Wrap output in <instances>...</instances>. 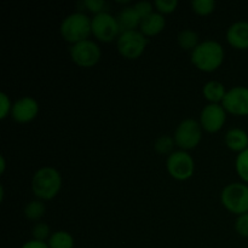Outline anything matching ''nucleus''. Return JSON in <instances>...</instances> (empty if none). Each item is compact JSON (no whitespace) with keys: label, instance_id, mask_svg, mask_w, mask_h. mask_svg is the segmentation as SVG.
<instances>
[{"label":"nucleus","instance_id":"f257e3e1","mask_svg":"<svg viewBox=\"0 0 248 248\" xmlns=\"http://www.w3.org/2000/svg\"><path fill=\"white\" fill-rule=\"evenodd\" d=\"M224 61V48L217 40H203L191 51V62L203 72H213Z\"/></svg>","mask_w":248,"mask_h":248},{"label":"nucleus","instance_id":"f03ea898","mask_svg":"<svg viewBox=\"0 0 248 248\" xmlns=\"http://www.w3.org/2000/svg\"><path fill=\"white\" fill-rule=\"evenodd\" d=\"M62 188V177L55 167L45 166L39 169L31 179V189L40 200H51Z\"/></svg>","mask_w":248,"mask_h":248},{"label":"nucleus","instance_id":"7ed1b4c3","mask_svg":"<svg viewBox=\"0 0 248 248\" xmlns=\"http://www.w3.org/2000/svg\"><path fill=\"white\" fill-rule=\"evenodd\" d=\"M60 31L65 41L77 44L89 38L90 33H92L91 19L81 11L73 12L63 19Z\"/></svg>","mask_w":248,"mask_h":248},{"label":"nucleus","instance_id":"20e7f679","mask_svg":"<svg viewBox=\"0 0 248 248\" xmlns=\"http://www.w3.org/2000/svg\"><path fill=\"white\" fill-rule=\"evenodd\" d=\"M220 201L229 212L237 216L248 213V186L239 182L228 184L222 190Z\"/></svg>","mask_w":248,"mask_h":248},{"label":"nucleus","instance_id":"39448f33","mask_svg":"<svg viewBox=\"0 0 248 248\" xmlns=\"http://www.w3.org/2000/svg\"><path fill=\"white\" fill-rule=\"evenodd\" d=\"M147 44L148 40L144 34L136 29L124 31L116 40L118 51L121 56L128 58V60H135V58L140 57L144 52Z\"/></svg>","mask_w":248,"mask_h":248},{"label":"nucleus","instance_id":"423d86ee","mask_svg":"<svg viewBox=\"0 0 248 248\" xmlns=\"http://www.w3.org/2000/svg\"><path fill=\"white\" fill-rule=\"evenodd\" d=\"M174 142L181 150L194 149L202 138V127L195 119H184L174 132Z\"/></svg>","mask_w":248,"mask_h":248},{"label":"nucleus","instance_id":"0eeeda50","mask_svg":"<svg viewBox=\"0 0 248 248\" xmlns=\"http://www.w3.org/2000/svg\"><path fill=\"white\" fill-rule=\"evenodd\" d=\"M69 53L73 62L79 67L84 68L93 67L99 62L102 56L101 47L98 46V44L90 39H85L79 43L73 44L70 46Z\"/></svg>","mask_w":248,"mask_h":248},{"label":"nucleus","instance_id":"6e6552de","mask_svg":"<svg viewBox=\"0 0 248 248\" xmlns=\"http://www.w3.org/2000/svg\"><path fill=\"white\" fill-rule=\"evenodd\" d=\"M91 29L92 34L104 43H110L121 34L116 17L107 11L99 12L92 17Z\"/></svg>","mask_w":248,"mask_h":248},{"label":"nucleus","instance_id":"1a4fd4ad","mask_svg":"<svg viewBox=\"0 0 248 248\" xmlns=\"http://www.w3.org/2000/svg\"><path fill=\"white\" fill-rule=\"evenodd\" d=\"M166 167L171 177L178 181L190 178L195 171V162L193 156L186 150H176L169 155Z\"/></svg>","mask_w":248,"mask_h":248},{"label":"nucleus","instance_id":"9d476101","mask_svg":"<svg viewBox=\"0 0 248 248\" xmlns=\"http://www.w3.org/2000/svg\"><path fill=\"white\" fill-rule=\"evenodd\" d=\"M222 106L234 115H248V87L235 86L228 90L222 101Z\"/></svg>","mask_w":248,"mask_h":248},{"label":"nucleus","instance_id":"9b49d317","mask_svg":"<svg viewBox=\"0 0 248 248\" xmlns=\"http://www.w3.org/2000/svg\"><path fill=\"white\" fill-rule=\"evenodd\" d=\"M227 120V110L219 103H210L203 107L200 114L201 127L207 132H217Z\"/></svg>","mask_w":248,"mask_h":248},{"label":"nucleus","instance_id":"f8f14e48","mask_svg":"<svg viewBox=\"0 0 248 248\" xmlns=\"http://www.w3.org/2000/svg\"><path fill=\"white\" fill-rule=\"evenodd\" d=\"M39 113V103L33 97H22L12 104L11 116L17 123H29Z\"/></svg>","mask_w":248,"mask_h":248},{"label":"nucleus","instance_id":"ddd939ff","mask_svg":"<svg viewBox=\"0 0 248 248\" xmlns=\"http://www.w3.org/2000/svg\"><path fill=\"white\" fill-rule=\"evenodd\" d=\"M227 40L235 48L239 50L248 48V22H234L227 31Z\"/></svg>","mask_w":248,"mask_h":248},{"label":"nucleus","instance_id":"4468645a","mask_svg":"<svg viewBox=\"0 0 248 248\" xmlns=\"http://www.w3.org/2000/svg\"><path fill=\"white\" fill-rule=\"evenodd\" d=\"M165 24H166V21H165L164 15L160 12H152L147 17L142 18L140 27V31L145 36H152L159 34L165 28Z\"/></svg>","mask_w":248,"mask_h":248},{"label":"nucleus","instance_id":"2eb2a0df","mask_svg":"<svg viewBox=\"0 0 248 248\" xmlns=\"http://www.w3.org/2000/svg\"><path fill=\"white\" fill-rule=\"evenodd\" d=\"M225 144L234 152H244L248 148V133L239 127L230 128L225 133Z\"/></svg>","mask_w":248,"mask_h":248},{"label":"nucleus","instance_id":"dca6fc26","mask_svg":"<svg viewBox=\"0 0 248 248\" xmlns=\"http://www.w3.org/2000/svg\"><path fill=\"white\" fill-rule=\"evenodd\" d=\"M116 19H118L121 33L132 31L136 27L140 26V21H142V18H140V16L138 15V12L136 11V9L133 6H126L124 9H121Z\"/></svg>","mask_w":248,"mask_h":248},{"label":"nucleus","instance_id":"f3484780","mask_svg":"<svg viewBox=\"0 0 248 248\" xmlns=\"http://www.w3.org/2000/svg\"><path fill=\"white\" fill-rule=\"evenodd\" d=\"M202 93L205 98L210 101L211 103H218V102L223 101L227 91H225V86L222 82L217 81V80H211L203 85Z\"/></svg>","mask_w":248,"mask_h":248},{"label":"nucleus","instance_id":"a211bd4d","mask_svg":"<svg viewBox=\"0 0 248 248\" xmlns=\"http://www.w3.org/2000/svg\"><path fill=\"white\" fill-rule=\"evenodd\" d=\"M47 245L50 248H73L74 247V239L65 230H58V232L51 234Z\"/></svg>","mask_w":248,"mask_h":248},{"label":"nucleus","instance_id":"6ab92c4d","mask_svg":"<svg viewBox=\"0 0 248 248\" xmlns=\"http://www.w3.org/2000/svg\"><path fill=\"white\" fill-rule=\"evenodd\" d=\"M178 43L182 48H184V50H191V51H193L194 48L200 44L199 43L198 33L191 31V29H183V31H179Z\"/></svg>","mask_w":248,"mask_h":248},{"label":"nucleus","instance_id":"aec40b11","mask_svg":"<svg viewBox=\"0 0 248 248\" xmlns=\"http://www.w3.org/2000/svg\"><path fill=\"white\" fill-rule=\"evenodd\" d=\"M45 211L46 207L41 201H31L24 207V217L28 220H39L45 215Z\"/></svg>","mask_w":248,"mask_h":248},{"label":"nucleus","instance_id":"412c9836","mask_svg":"<svg viewBox=\"0 0 248 248\" xmlns=\"http://www.w3.org/2000/svg\"><path fill=\"white\" fill-rule=\"evenodd\" d=\"M235 167L240 178L248 183V148L244 152L239 153L235 161Z\"/></svg>","mask_w":248,"mask_h":248},{"label":"nucleus","instance_id":"4be33fe9","mask_svg":"<svg viewBox=\"0 0 248 248\" xmlns=\"http://www.w3.org/2000/svg\"><path fill=\"white\" fill-rule=\"evenodd\" d=\"M191 7L199 15H210L216 7L215 0H193Z\"/></svg>","mask_w":248,"mask_h":248},{"label":"nucleus","instance_id":"5701e85b","mask_svg":"<svg viewBox=\"0 0 248 248\" xmlns=\"http://www.w3.org/2000/svg\"><path fill=\"white\" fill-rule=\"evenodd\" d=\"M174 143H176L174 142V138H172L171 136H161V137H159L155 140L154 149L159 154H167V153H170L173 149Z\"/></svg>","mask_w":248,"mask_h":248},{"label":"nucleus","instance_id":"b1692460","mask_svg":"<svg viewBox=\"0 0 248 248\" xmlns=\"http://www.w3.org/2000/svg\"><path fill=\"white\" fill-rule=\"evenodd\" d=\"M33 236L39 241H45L46 239H50V227L46 223L39 222L33 227Z\"/></svg>","mask_w":248,"mask_h":248},{"label":"nucleus","instance_id":"393cba45","mask_svg":"<svg viewBox=\"0 0 248 248\" xmlns=\"http://www.w3.org/2000/svg\"><path fill=\"white\" fill-rule=\"evenodd\" d=\"M154 5L160 14H171L178 6V0H155Z\"/></svg>","mask_w":248,"mask_h":248},{"label":"nucleus","instance_id":"a878e982","mask_svg":"<svg viewBox=\"0 0 248 248\" xmlns=\"http://www.w3.org/2000/svg\"><path fill=\"white\" fill-rule=\"evenodd\" d=\"M235 229L242 237H248V213L239 216L235 222Z\"/></svg>","mask_w":248,"mask_h":248},{"label":"nucleus","instance_id":"bb28decb","mask_svg":"<svg viewBox=\"0 0 248 248\" xmlns=\"http://www.w3.org/2000/svg\"><path fill=\"white\" fill-rule=\"evenodd\" d=\"M0 119H5L7 116V114L11 113L12 104L10 101L9 96H7L5 92L0 93Z\"/></svg>","mask_w":248,"mask_h":248},{"label":"nucleus","instance_id":"cd10ccee","mask_svg":"<svg viewBox=\"0 0 248 248\" xmlns=\"http://www.w3.org/2000/svg\"><path fill=\"white\" fill-rule=\"evenodd\" d=\"M133 7L136 9V11L138 12V15L140 16V18H144V17H147L148 15H150L153 11V4L150 1H145V0H143V1H138L136 2L135 5H133Z\"/></svg>","mask_w":248,"mask_h":248},{"label":"nucleus","instance_id":"c85d7f7f","mask_svg":"<svg viewBox=\"0 0 248 248\" xmlns=\"http://www.w3.org/2000/svg\"><path fill=\"white\" fill-rule=\"evenodd\" d=\"M107 2L104 0H86L85 1V6L90 10V11L94 12V14H99V12L104 11Z\"/></svg>","mask_w":248,"mask_h":248},{"label":"nucleus","instance_id":"c756f323","mask_svg":"<svg viewBox=\"0 0 248 248\" xmlns=\"http://www.w3.org/2000/svg\"><path fill=\"white\" fill-rule=\"evenodd\" d=\"M21 248H50V247H48L47 242L39 241V240L33 239V240H29V241H27Z\"/></svg>","mask_w":248,"mask_h":248},{"label":"nucleus","instance_id":"7c9ffc66","mask_svg":"<svg viewBox=\"0 0 248 248\" xmlns=\"http://www.w3.org/2000/svg\"><path fill=\"white\" fill-rule=\"evenodd\" d=\"M4 171H5V157L4 155H1V156H0V172L4 173Z\"/></svg>","mask_w":248,"mask_h":248},{"label":"nucleus","instance_id":"2f4dec72","mask_svg":"<svg viewBox=\"0 0 248 248\" xmlns=\"http://www.w3.org/2000/svg\"><path fill=\"white\" fill-rule=\"evenodd\" d=\"M0 200H4V186H0Z\"/></svg>","mask_w":248,"mask_h":248}]
</instances>
